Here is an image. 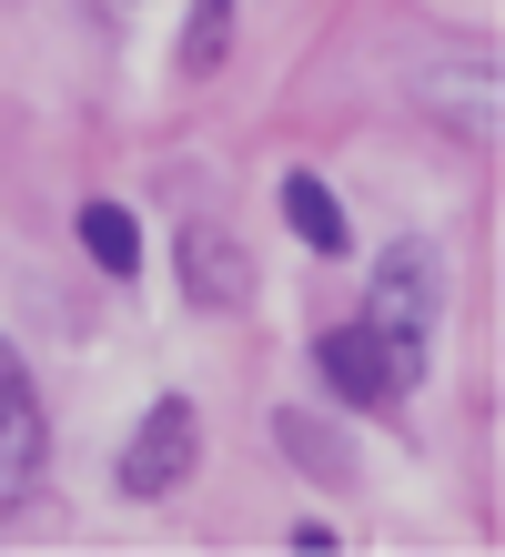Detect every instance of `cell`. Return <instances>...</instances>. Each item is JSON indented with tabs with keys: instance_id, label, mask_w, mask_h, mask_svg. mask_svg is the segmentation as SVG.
<instances>
[{
	"instance_id": "cell-1",
	"label": "cell",
	"mask_w": 505,
	"mask_h": 557,
	"mask_svg": "<svg viewBox=\"0 0 505 557\" xmlns=\"http://www.w3.org/2000/svg\"><path fill=\"white\" fill-rule=\"evenodd\" d=\"M314 366L333 396H354V406H394L404 385H415V345L384 335V324H333V335L314 345Z\"/></svg>"
},
{
	"instance_id": "cell-2",
	"label": "cell",
	"mask_w": 505,
	"mask_h": 557,
	"mask_svg": "<svg viewBox=\"0 0 505 557\" xmlns=\"http://www.w3.org/2000/svg\"><path fill=\"white\" fill-rule=\"evenodd\" d=\"M41 396H30V366L0 345V507H30L41 497Z\"/></svg>"
},
{
	"instance_id": "cell-3",
	"label": "cell",
	"mask_w": 505,
	"mask_h": 557,
	"mask_svg": "<svg viewBox=\"0 0 505 557\" xmlns=\"http://www.w3.org/2000/svg\"><path fill=\"white\" fill-rule=\"evenodd\" d=\"M192 446H202L192 406L162 396V406L142 416V436L122 446V497H162V486H182V476H192Z\"/></svg>"
},
{
	"instance_id": "cell-4",
	"label": "cell",
	"mask_w": 505,
	"mask_h": 557,
	"mask_svg": "<svg viewBox=\"0 0 505 557\" xmlns=\"http://www.w3.org/2000/svg\"><path fill=\"white\" fill-rule=\"evenodd\" d=\"M182 294H192V305H243V294H253V253L243 244H232L223 234V223H192V234H182Z\"/></svg>"
},
{
	"instance_id": "cell-5",
	"label": "cell",
	"mask_w": 505,
	"mask_h": 557,
	"mask_svg": "<svg viewBox=\"0 0 505 557\" xmlns=\"http://www.w3.org/2000/svg\"><path fill=\"white\" fill-rule=\"evenodd\" d=\"M375 314H384V335H404V345L425 335V253H415V244L384 253V274H375Z\"/></svg>"
},
{
	"instance_id": "cell-6",
	"label": "cell",
	"mask_w": 505,
	"mask_h": 557,
	"mask_svg": "<svg viewBox=\"0 0 505 557\" xmlns=\"http://www.w3.org/2000/svg\"><path fill=\"white\" fill-rule=\"evenodd\" d=\"M81 244L101 274H142V223H131L122 203H81Z\"/></svg>"
},
{
	"instance_id": "cell-7",
	"label": "cell",
	"mask_w": 505,
	"mask_h": 557,
	"mask_svg": "<svg viewBox=\"0 0 505 557\" xmlns=\"http://www.w3.org/2000/svg\"><path fill=\"white\" fill-rule=\"evenodd\" d=\"M283 223H293L314 253H344V203H333L314 173H293V183H283Z\"/></svg>"
},
{
	"instance_id": "cell-8",
	"label": "cell",
	"mask_w": 505,
	"mask_h": 557,
	"mask_svg": "<svg viewBox=\"0 0 505 557\" xmlns=\"http://www.w3.org/2000/svg\"><path fill=\"white\" fill-rule=\"evenodd\" d=\"M232 41V0H192V30H182V72H213Z\"/></svg>"
}]
</instances>
